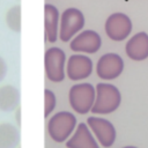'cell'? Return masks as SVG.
<instances>
[{"label":"cell","instance_id":"cell-1","mask_svg":"<svg viewBox=\"0 0 148 148\" xmlns=\"http://www.w3.org/2000/svg\"><path fill=\"white\" fill-rule=\"evenodd\" d=\"M95 102L90 110L94 114H110L119 108L121 103V95L116 86L101 82L95 87Z\"/></svg>","mask_w":148,"mask_h":148},{"label":"cell","instance_id":"cell-14","mask_svg":"<svg viewBox=\"0 0 148 148\" xmlns=\"http://www.w3.org/2000/svg\"><path fill=\"white\" fill-rule=\"evenodd\" d=\"M20 91L12 84L0 87V110L5 112L14 111L20 105Z\"/></svg>","mask_w":148,"mask_h":148},{"label":"cell","instance_id":"cell-12","mask_svg":"<svg viewBox=\"0 0 148 148\" xmlns=\"http://www.w3.org/2000/svg\"><path fill=\"white\" fill-rule=\"evenodd\" d=\"M127 57L134 61H142L148 58V34L140 31L132 36L125 46Z\"/></svg>","mask_w":148,"mask_h":148},{"label":"cell","instance_id":"cell-11","mask_svg":"<svg viewBox=\"0 0 148 148\" xmlns=\"http://www.w3.org/2000/svg\"><path fill=\"white\" fill-rule=\"evenodd\" d=\"M67 148H99V145L86 123L76 125L71 138L65 142Z\"/></svg>","mask_w":148,"mask_h":148},{"label":"cell","instance_id":"cell-20","mask_svg":"<svg viewBox=\"0 0 148 148\" xmlns=\"http://www.w3.org/2000/svg\"><path fill=\"white\" fill-rule=\"evenodd\" d=\"M123 148H138V147H135V146H125Z\"/></svg>","mask_w":148,"mask_h":148},{"label":"cell","instance_id":"cell-4","mask_svg":"<svg viewBox=\"0 0 148 148\" xmlns=\"http://www.w3.org/2000/svg\"><path fill=\"white\" fill-rule=\"evenodd\" d=\"M84 25L83 13L74 7L67 8L60 16V27L58 37L61 42H69Z\"/></svg>","mask_w":148,"mask_h":148},{"label":"cell","instance_id":"cell-9","mask_svg":"<svg viewBox=\"0 0 148 148\" xmlns=\"http://www.w3.org/2000/svg\"><path fill=\"white\" fill-rule=\"evenodd\" d=\"M102 45V38L95 30H83L71 40V50L74 52H82L92 54L96 53Z\"/></svg>","mask_w":148,"mask_h":148},{"label":"cell","instance_id":"cell-3","mask_svg":"<svg viewBox=\"0 0 148 148\" xmlns=\"http://www.w3.org/2000/svg\"><path fill=\"white\" fill-rule=\"evenodd\" d=\"M95 87L91 83L82 82L71 87L68 92V102L71 108L79 114H87L95 102Z\"/></svg>","mask_w":148,"mask_h":148},{"label":"cell","instance_id":"cell-18","mask_svg":"<svg viewBox=\"0 0 148 148\" xmlns=\"http://www.w3.org/2000/svg\"><path fill=\"white\" fill-rule=\"evenodd\" d=\"M7 64L2 57H0V81H2L7 74Z\"/></svg>","mask_w":148,"mask_h":148},{"label":"cell","instance_id":"cell-19","mask_svg":"<svg viewBox=\"0 0 148 148\" xmlns=\"http://www.w3.org/2000/svg\"><path fill=\"white\" fill-rule=\"evenodd\" d=\"M20 114H21V109L17 108V110H16V121H17V125H20V123H21V120H20Z\"/></svg>","mask_w":148,"mask_h":148},{"label":"cell","instance_id":"cell-13","mask_svg":"<svg viewBox=\"0 0 148 148\" xmlns=\"http://www.w3.org/2000/svg\"><path fill=\"white\" fill-rule=\"evenodd\" d=\"M59 21H60V14L57 7L46 3L44 6V28H45V38L50 43H54L58 39Z\"/></svg>","mask_w":148,"mask_h":148},{"label":"cell","instance_id":"cell-15","mask_svg":"<svg viewBox=\"0 0 148 148\" xmlns=\"http://www.w3.org/2000/svg\"><path fill=\"white\" fill-rule=\"evenodd\" d=\"M20 130L10 123H0V148H17L20 145Z\"/></svg>","mask_w":148,"mask_h":148},{"label":"cell","instance_id":"cell-5","mask_svg":"<svg viewBox=\"0 0 148 148\" xmlns=\"http://www.w3.org/2000/svg\"><path fill=\"white\" fill-rule=\"evenodd\" d=\"M87 126L97 140L98 145L110 148L113 146L117 139V132L113 124L103 117L90 116L87 119Z\"/></svg>","mask_w":148,"mask_h":148},{"label":"cell","instance_id":"cell-10","mask_svg":"<svg viewBox=\"0 0 148 148\" xmlns=\"http://www.w3.org/2000/svg\"><path fill=\"white\" fill-rule=\"evenodd\" d=\"M92 72V61L84 54H73L66 62V74L72 81L84 80Z\"/></svg>","mask_w":148,"mask_h":148},{"label":"cell","instance_id":"cell-6","mask_svg":"<svg viewBox=\"0 0 148 148\" xmlns=\"http://www.w3.org/2000/svg\"><path fill=\"white\" fill-rule=\"evenodd\" d=\"M46 77L52 82H61L65 79L66 54L60 47H50L44 54Z\"/></svg>","mask_w":148,"mask_h":148},{"label":"cell","instance_id":"cell-7","mask_svg":"<svg viewBox=\"0 0 148 148\" xmlns=\"http://www.w3.org/2000/svg\"><path fill=\"white\" fill-rule=\"evenodd\" d=\"M104 30L111 40L121 42L130 36L132 31V21L124 13H113L106 18Z\"/></svg>","mask_w":148,"mask_h":148},{"label":"cell","instance_id":"cell-8","mask_svg":"<svg viewBox=\"0 0 148 148\" xmlns=\"http://www.w3.org/2000/svg\"><path fill=\"white\" fill-rule=\"evenodd\" d=\"M123 58L113 52L103 54L96 64V74L102 80H114L124 71Z\"/></svg>","mask_w":148,"mask_h":148},{"label":"cell","instance_id":"cell-17","mask_svg":"<svg viewBox=\"0 0 148 148\" xmlns=\"http://www.w3.org/2000/svg\"><path fill=\"white\" fill-rule=\"evenodd\" d=\"M56 103H57V98L54 92L50 89H45L44 90V117L45 118H47L52 113V111L56 108Z\"/></svg>","mask_w":148,"mask_h":148},{"label":"cell","instance_id":"cell-2","mask_svg":"<svg viewBox=\"0 0 148 148\" xmlns=\"http://www.w3.org/2000/svg\"><path fill=\"white\" fill-rule=\"evenodd\" d=\"M77 125L76 117L68 111H59L51 116L47 120V133L49 136L58 143L66 142L73 134Z\"/></svg>","mask_w":148,"mask_h":148},{"label":"cell","instance_id":"cell-16","mask_svg":"<svg viewBox=\"0 0 148 148\" xmlns=\"http://www.w3.org/2000/svg\"><path fill=\"white\" fill-rule=\"evenodd\" d=\"M6 23L8 28L14 32L21 31V6L15 5L8 9L6 13Z\"/></svg>","mask_w":148,"mask_h":148}]
</instances>
